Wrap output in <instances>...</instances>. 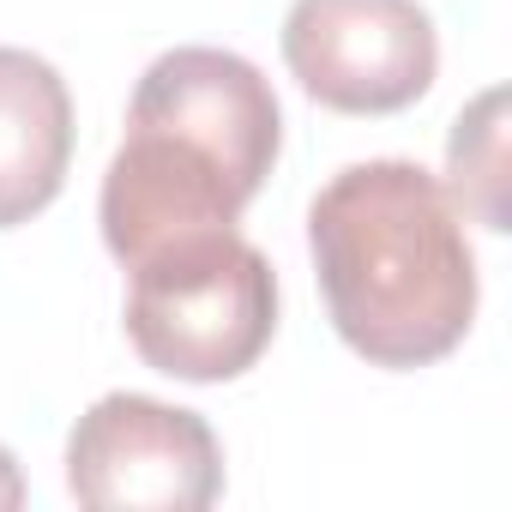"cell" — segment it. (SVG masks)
Here are the masks:
<instances>
[{
	"instance_id": "cell-7",
	"label": "cell",
	"mask_w": 512,
	"mask_h": 512,
	"mask_svg": "<svg viewBox=\"0 0 512 512\" xmlns=\"http://www.w3.org/2000/svg\"><path fill=\"white\" fill-rule=\"evenodd\" d=\"M446 175H452V205H464L482 229H506V91L488 85L446 139Z\"/></svg>"
},
{
	"instance_id": "cell-3",
	"label": "cell",
	"mask_w": 512,
	"mask_h": 512,
	"mask_svg": "<svg viewBox=\"0 0 512 512\" xmlns=\"http://www.w3.org/2000/svg\"><path fill=\"white\" fill-rule=\"evenodd\" d=\"M127 272V338L145 368L193 386H223L272 350L278 272L241 229L169 241Z\"/></svg>"
},
{
	"instance_id": "cell-1",
	"label": "cell",
	"mask_w": 512,
	"mask_h": 512,
	"mask_svg": "<svg viewBox=\"0 0 512 512\" xmlns=\"http://www.w3.org/2000/svg\"><path fill=\"white\" fill-rule=\"evenodd\" d=\"M284 151V109L272 79L235 49L157 55L127 103L121 151L109 157L97 223L121 266L145 253L235 229Z\"/></svg>"
},
{
	"instance_id": "cell-2",
	"label": "cell",
	"mask_w": 512,
	"mask_h": 512,
	"mask_svg": "<svg viewBox=\"0 0 512 512\" xmlns=\"http://www.w3.org/2000/svg\"><path fill=\"white\" fill-rule=\"evenodd\" d=\"M332 332L368 368H428L476 320V253L452 193L410 157L338 169L308 205Z\"/></svg>"
},
{
	"instance_id": "cell-4",
	"label": "cell",
	"mask_w": 512,
	"mask_h": 512,
	"mask_svg": "<svg viewBox=\"0 0 512 512\" xmlns=\"http://www.w3.org/2000/svg\"><path fill=\"white\" fill-rule=\"evenodd\" d=\"M67 488L91 512H205L223 494V446L199 410L109 392L67 434Z\"/></svg>"
},
{
	"instance_id": "cell-6",
	"label": "cell",
	"mask_w": 512,
	"mask_h": 512,
	"mask_svg": "<svg viewBox=\"0 0 512 512\" xmlns=\"http://www.w3.org/2000/svg\"><path fill=\"white\" fill-rule=\"evenodd\" d=\"M73 163V91L31 55L0 43V229H19L55 205Z\"/></svg>"
},
{
	"instance_id": "cell-8",
	"label": "cell",
	"mask_w": 512,
	"mask_h": 512,
	"mask_svg": "<svg viewBox=\"0 0 512 512\" xmlns=\"http://www.w3.org/2000/svg\"><path fill=\"white\" fill-rule=\"evenodd\" d=\"M13 506H25V476H19V458L0 446V512H13Z\"/></svg>"
},
{
	"instance_id": "cell-5",
	"label": "cell",
	"mask_w": 512,
	"mask_h": 512,
	"mask_svg": "<svg viewBox=\"0 0 512 512\" xmlns=\"http://www.w3.org/2000/svg\"><path fill=\"white\" fill-rule=\"evenodd\" d=\"M284 67L320 109L398 115L428 97L440 37L416 0H290Z\"/></svg>"
}]
</instances>
